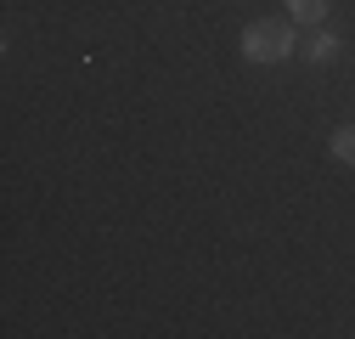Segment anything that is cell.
I'll list each match as a JSON object with an SVG mask.
<instances>
[{
    "label": "cell",
    "instance_id": "cell-1",
    "mask_svg": "<svg viewBox=\"0 0 355 339\" xmlns=\"http://www.w3.org/2000/svg\"><path fill=\"white\" fill-rule=\"evenodd\" d=\"M293 46H299L293 17L288 23H248L243 28V57L248 63H282V57H293Z\"/></svg>",
    "mask_w": 355,
    "mask_h": 339
},
{
    "label": "cell",
    "instance_id": "cell-2",
    "mask_svg": "<svg viewBox=\"0 0 355 339\" xmlns=\"http://www.w3.org/2000/svg\"><path fill=\"white\" fill-rule=\"evenodd\" d=\"M288 17L304 28H322L327 23V0H288Z\"/></svg>",
    "mask_w": 355,
    "mask_h": 339
},
{
    "label": "cell",
    "instance_id": "cell-3",
    "mask_svg": "<svg viewBox=\"0 0 355 339\" xmlns=\"http://www.w3.org/2000/svg\"><path fill=\"white\" fill-rule=\"evenodd\" d=\"M338 51H344V40H338V34H327V28H322V34H310V46H304V57H310V63H333Z\"/></svg>",
    "mask_w": 355,
    "mask_h": 339
},
{
    "label": "cell",
    "instance_id": "cell-4",
    "mask_svg": "<svg viewBox=\"0 0 355 339\" xmlns=\"http://www.w3.org/2000/svg\"><path fill=\"white\" fill-rule=\"evenodd\" d=\"M327 147H333V158H338V164H355V124H338Z\"/></svg>",
    "mask_w": 355,
    "mask_h": 339
}]
</instances>
